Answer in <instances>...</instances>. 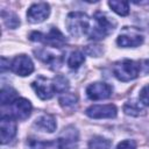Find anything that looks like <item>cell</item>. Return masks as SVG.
Returning <instances> with one entry per match:
<instances>
[{"label":"cell","instance_id":"obj_12","mask_svg":"<svg viewBox=\"0 0 149 149\" xmlns=\"http://www.w3.org/2000/svg\"><path fill=\"white\" fill-rule=\"evenodd\" d=\"M10 115L14 119H19V120H24L27 119L30 113H31V104L29 100L24 99V98H17L13 104H10Z\"/></svg>","mask_w":149,"mask_h":149},{"label":"cell","instance_id":"obj_10","mask_svg":"<svg viewBox=\"0 0 149 149\" xmlns=\"http://www.w3.org/2000/svg\"><path fill=\"white\" fill-rule=\"evenodd\" d=\"M86 94L91 100H102L112 95V87L106 83H93L87 86Z\"/></svg>","mask_w":149,"mask_h":149},{"label":"cell","instance_id":"obj_16","mask_svg":"<svg viewBox=\"0 0 149 149\" xmlns=\"http://www.w3.org/2000/svg\"><path fill=\"white\" fill-rule=\"evenodd\" d=\"M17 99V94H16V91L12 87H3L1 90V93H0V100H1V104L5 106V105H10L13 104L15 100Z\"/></svg>","mask_w":149,"mask_h":149},{"label":"cell","instance_id":"obj_7","mask_svg":"<svg viewBox=\"0 0 149 149\" xmlns=\"http://www.w3.org/2000/svg\"><path fill=\"white\" fill-rule=\"evenodd\" d=\"M86 115L92 119H112L116 116V107L108 105H92L86 109Z\"/></svg>","mask_w":149,"mask_h":149},{"label":"cell","instance_id":"obj_26","mask_svg":"<svg viewBox=\"0 0 149 149\" xmlns=\"http://www.w3.org/2000/svg\"><path fill=\"white\" fill-rule=\"evenodd\" d=\"M50 143H45V142H40V141H29L28 142V147L29 149H48V146Z\"/></svg>","mask_w":149,"mask_h":149},{"label":"cell","instance_id":"obj_19","mask_svg":"<svg viewBox=\"0 0 149 149\" xmlns=\"http://www.w3.org/2000/svg\"><path fill=\"white\" fill-rule=\"evenodd\" d=\"M123 111H125L126 114L132 115V116H139L140 114H142L144 112V109L141 106V104L136 102V101H128V102H126L125 106H123Z\"/></svg>","mask_w":149,"mask_h":149},{"label":"cell","instance_id":"obj_9","mask_svg":"<svg viewBox=\"0 0 149 149\" xmlns=\"http://www.w3.org/2000/svg\"><path fill=\"white\" fill-rule=\"evenodd\" d=\"M31 87L34 88V91L36 92L37 97L41 98L42 100H48V99H51L54 93H55V90H54V86H52V83L40 76L37 77L33 83H31Z\"/></svg>","mask_w":149,"mask_h":149},{"label":"cell","instance_id":"obj_21","mask_svg":"<svg viewBox=\"0 0 149 149\" xmlns=\"http://www.w3.org/2000/svg\"><path fill=\"white\" fill-rule=\"evenodd\" d=\"M111 142L101 136H95L90 141L91 149H109Z\"/></svg>","mask_w":149,"mask_h":149},{"label":"cell","instance_id":"obj_24","mask_svg":"<svg viewBox=\"0 0 149 149\" xmlns=\"http://www.w3.org/2000/svg\"><path fill=\"white\" fill-rule=\"evenodd\" d=\"M140 101L144 106H149V84L140 91Z\"/></svg>","mask_w":149,"mask_h":149},{"label":"cell","instance_id":"obj_15","mask_svg":"<svg viewBox=\"0 0 149 149\" xmlns=\"http://www.w3.org/2000/svg\"><path fill=\"white\" fill-rule=\"evenodd\" d=\"M34 126L36 128H38L40 130L48 132V133H52L57 127L55 118L52 115H50V114H43L40 118H37L35 120Z\"/></svg>","mask_w":149,"mask_h":149},{"label":"cell","instance_id":"obj_5","mask_svg":"<svg viewBox=\"0 0 149 149\" xmlns=\"http://www.w3.org/2000/svg\"><path fill=\"white\" fill-rule=\"evenodd\" d=\"M143 42V36L140 30L134 27H125L122 33L119 35L116 43L123 48H134Z\"/></svg>","mask_w":149,"mask_h":149},{"label":"cell","instance_id":"obj_3","mask_svg":"<svg viewBox=\"0 0 149 149\" xmlns=\"http://www.w3.org/2000/svg\"><path fill=\"white\" fill-rule=\"evenodd\" d=\"M94 21H95V24L90 34L91 40L105 38L107 35H109L113 31V29L115 27V22H113L102 12H97L94 14Z\"/></svg>","mask_w":149,"mask_h":149},{"label":"cell","instance_id":"obj_17","mask_svg":"<svg viewBox=\"0 0 149 149\" xmlns=\"http://www.w3.org/2000/svg\"><path fill=\"white\" fill-rule=\"evenodd\" d=\"M109 7L113 9V12H115L116 14L121 15V16H126L129 13V5L127 1H116V0H112L108 2Z\"/></svg>","mask_w":149,"mask_h":149},{"label":"cell","instance_id":"obj_8","mask_svg":"<svg viewBox=\"0 0 149 149\" xmlns=\"http://www.w3.org/2000/svg\"><path fill=\"white\" fill-rule=\"evenodd\" d=\"M50 14V7L47 2H37L27 10V19L31 23H40L44 21Z\"/></svg>","mask_w":149,"mask_h":149},{"label":"cell","instance_id":"obj_20","mask_svg":"<svg viewBox=\"0 0 149 149\" xmlns=\"http://www.w3.org/2000/svg\"><path fill=\"white\" fill-rule=\"evenodd\" d=\"M85 61V57H84V54L76 50V51H72L71 55L69 56L68 58V65L71 68V69H77L79 68Z\"/></svg>","mask_w":149,"mask_h":149},{"label":"cell","instance_id":"obj_22","mask_svg":"<svg viewBox=\"0 0 149 149\" xmlns=\"http://www.w3.org/2000/svg\"><path fill=\"white\" fill-rule=\"evenodd\" d=\"M2 19L5 24L9 28H16L20 24V20L17 15H15L12 12H2Z\"/></svg>","mask_w":149,"mask_h":149},{"label":"cell","instance_id":"obj_4","mask_svg":"<svg viewBox=\"0 0 149 149\" xmlns=\"http://www.w3.org/2000/svg\"><path fill=\"white\" fill-rule=\"evenodd\" d=\"M29 38L31 41L36 42H42L48 45H52L55 48H59L65 43V37L64 35L57 29V28H51L48 34H42L40 31H34L29 35Z\"/></svg>","mask_w":149,"mask_h":149},{"label":"cell","instance_id":"obj_13","mask_svg":"<svg viewBox=\"0 0 149 149\" xmlns=\"http://www.w3.org/2000/svg\"><path fill=\"white\" fill-rule=\"evenodd\" d=\"M78 141V133L74 128L68 127L64 129L62 135L58 139V144L63 149H72Z\"/></svg>","mask_w":149,"mask_h":149},{"label":"cell","instance_id":"obj_18","mask_svg":"<svg viewBox=\"0 0 149 149\" xmlns=\"http://www.w3.org/2000/svg\"><path fill=\"white\" fill-rule=\"evenodd\" d=\"M52 86H54V90H55V92H57V93H64L65 91H68L69 90V80L64 77V76H62V74H58V76H56L55 78H54V80H52Z\"/></svg>","mask_w":149,"mask_h":149},{"label":"cell","instance_id":"obj_2","mask_svg":"<svg viewBox=\"0 0 149 149\" xmlns=\"http://www.w3.org/2000/svg\"><path fill=\"white\" fill-rule=\"evenodd\" d=\"M140 69H141L140 63L132 59H123V61L116 62L113 65V73L119 80L129 81L135 79L139 76Z\"/></svg>","mask_w":149,"mask_h":149},{"label":"cell","instance_id":"obj_23","mask_svg":"<svg viewBox=\"0 0 149 149\" xmlns=\"http://www.w3.org/2000/svg\"><path fill=\"white\" fill-rule=\"evenodd\" d=\"M77 102V95L74 94H70V93H65L59 98V104L62 107L64 108H69L74 106Z\"/></svg>","mask_w":149,"mask_h":149},{"label":"cell","instance_id":"obj_6","mask_svg":"<svg viewBox=\"0 0 149 149\" xmlns=\"http://www.w3.org/2000/svg\"><path fill=\"white\" fill-rule=\"evenodd\" d=\"M9 68L14 73H16L19 76H22V77L28 76L34 71V64L27 55L16 56L13 59V62L10 63Z\"/></svg>","mask_w":149,"mask_h":149},{"label":"cell","instance_id":"obj_14","mask_svg":"<svg viewBox=\"0 0 149 149\" xmlns=\"http://www.w3.org/2000/svg\"><path fill=\"white\" fill-rule=\"evenodd\" d=\"M36 57H38L42 62H44L45 64H49L54 68L59 66L62 63V55H57L56 52H52L50 50L47 49H41L38 51H35Z\"/></svg>","mask_w":149,"mask_h":149},{"label":"cell","instance_id":"obj_1","mask_svg":"<svg viewBox=\"0 0 149 149\" xmlns=\"http://www.w3.org/2000/svg\"><path fill=\"white\" fill-rule=\"evenodd\" d=\"M66 28L72 36L74 37L83 36L88 31V28H90L88 16L81 12L70 13L66 17Z\"/></svg>","mask_w":149,"mask_h":149},{"label":"cell","instance_id":"obj_25","mask_svg":"<svg viewBox=\"0 0 149 149\" xmlns=\"http://www.w3.org/2000/svg\"><path fill=\"white\" fill-rule=\"evenodd\" d=\"M116 149H136V143L133 140H125L118 144Z\"/></svg>","mask_w":149,"mask_h":149},{"label":"cell","instance_id":"obj_11","mask_svg":"<svg viewBox=\"0 0 149 149\" xmlns=\"http://www.w3.org/2000/svg\"><path fill=\"white\" fill-rule=\"evenodd\" d=\"M16 134V122L14 118L10 115H2L0 121V135H1V143L6 144L9 142Z\"/></svg>","mask_w":149,"mask_h":149}]
</instances>
